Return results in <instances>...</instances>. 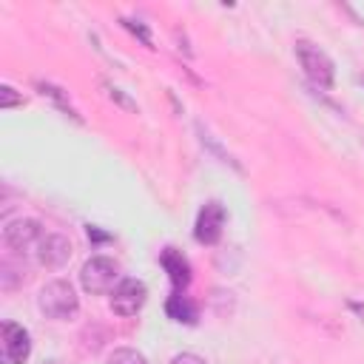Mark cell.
<instances>
[{
    "instance_id": "6da1fadb",
    "label": "cell",
    "mask_w": 364,
    "mask_h": 364,
    "mask_svg": "<svg viewBox=\"0 0 364 364\" xmlns=\"http://www.w3.org/2000/svg\"><path fill=\"white\" fill-rule=\"evenodd\" d=\"M37 307L43 310L46 318H54V321H65V318H74L77 310H80V299L71 287V282L65 279H54L48 282L40 296H37Z\"/></svg>"
},
{
    "instance_id": "7a4b0ae2",
    "label": "cell",
    "mask_w": 364,
    "mask_h": 364,
    "mask_svg": "<svg viewBox=\"0 0 364 364\" xmlns=\"http://www.w3.org/2000/svg\"><path fill=\"white\" fill-rule=\"evenodd\" d=\"M80 284L85 293L91 296H102V293H114V287L119 284V264L114 259L105 256H94L82 264L80 270Z\"/></svg>"
},
{
    "instance_id": "3957f363",
    "label": "cell",
    "mask_w": 364,
    "mask_h": 364,
    "mask_svg": "<svg viewBox=\"0 0 364 364\" xmlns=\"http://www.w3.org/2000/svg\"><path fill=\"white\" fill-rule=\"evenodd\" d=\"M296 57H299V65L304 68L307 80L316 85V88H333V60L310 40H299L296 43Z\"/></svg>"
},
{
    "instance_id": "277c9868",
    "label": "cell",
    "mask_w": 364,
    "mask_h": 364,
    "mask_svg": "<svg viewBox=\"0 0 364 364\" xmlns=\"http://www.w3.org/2000/svg\"><path fill=\"white\" fill-rule=\"evenodd\" d=\"M31 353L28 330L17 321L0 324V364H23Z\"/></svg>"
},
{
    "instance_id": "5b68a950",
    "label": "cell",
    "mask_w": 364,
    "mask_h": 364,
    "mask_svg": "<svg viewBox=\"0 0 364 364\" xmlns=\"http://www.w3.org/2000/svg\"><path fill=\"white\" fill-rule=\"evenodd\" d=\"M148 299V287L139 279H122L111 293V310L117 316H136Z\"/></svg>"
},
{
    "instance_id": "8992f818",
    "label": "cell",
    "mask_w": 364,
    "mask_h": 364,
    "mask_svg": "<svg viewBox=\"0 0 364 364\" xmlns=\"http://www.w3.org/2000/svg\"><path fill=\"white\" fill-rule=\"evenodd\" d=\"M43 236L46 233H43V225L37 219H14L3 228V242L17 253H26V250L37 247Z\"/></svg>"
},
{
    "instance_id": "52a82bcc",
    "label": "cell",
    "mask_w": 364,
    "mask_h": 364,
    "mask_svg": "<svg viewBox=\"0 0 364 364\" xmlns=\"http://www.w3.org/2000/svg\"><path fill=\"white\" fill-rule=\"evenodd\" d=\"M71 250H74V245H71L68 236H63V233H46V236L40 239V245H37L34 253H37V262H40L43 267L60 270V267L68 264Z\"/></svg>"
},
{
    "instance_id": "ba28073f",
    "label": "cell",
    "mask_w": 364,
    "mask_h": 364,
    "mask_svg": "<svg viewBox=\"0 0 364 364\" xmlns=\"http://www.w3.org/2000/svg\"><path fill=\"white\" fill-rule=\"evenodd\" d=\"M222 228H225V208L219 202H205V208L196 216V228H193L196 242L216 245L222 239Z\"/></svg>"
},
{
    "instance_id": "9c48e42d",
    "label": "cell",
    "mask_w": 364,
    "mask_h": 364,
    "mask_svg": "<svg viewBox=\"0 0 364 364\" xmlns=\"http://www.w3.org/2000/svg\"><path fill=\"white\" fill-rule=\"evenodd\" d=\"M159 262H162V267L168 270L173 287H188V282H191V264H188V259H185L179 250L165 247L162 256H159Z\"/></svg>"
},
{
    "instance_id": "30bf717a",
    "label": "cell",
    "mask_w": 364,
    "mask_h": 364,
    "mask_svg": "<svg viewBox=\"0 0 364 364\" xmlns=\"http://www.w3.org/2000/svg\"><path fill=\"white\" fill-rule=\"evenodd\" d=\"M165 313L173 318V321H182V324H193L196 321V304L188 299V296H182V293H173L168 301H165Z\"/></svg>"
},
{
    "instance_id": "8fae6325",
    "label": "cell",
    "mask_w": 364,
    "mask_h": 364,
    "mask_svg": "<svg viewBox=\"0 0 364 364\" xmlns=\"http://www.w3.org/2000/svg\"><path fill=\"white\" fill-rule=\"evenodd\" d=\"M108 364H148V361H145L142 353H136L131 347H119V350H114L108 355Z\"/></svg>"
},
{
    "instance_id": "7c38bea8",
    "label": "cell",
    "mask_w": 364,
    "mask_h": 364,
    "mask_svg": "<svg viewBox=\"0 0 364 364\" xmlns=\"http://www.w3.org/2000/svg\"><path fill=\"white\" fill-rule=\"evenodd\" d=\"M14 105H23V97L14 94L11 85H3L0 88V108H14Z\"/></svg>"
},
{
    "instance_id": "4fadbf2b",
    "label": "cell",
    "mask_w": 364,
    "mask_h": 364,
    "mask_svg": "<svg viewBox=\"0 0 364 364\" xmlns=\"http://www.w3.org/2000/svg\"><path fill=\"white\" fill-rule=\"evenodd\" d=\"M171 364H205V358H199L196 353H179L171 358Z\"/></svg>"
},
{
    "instance_id": "5bb4252c",
    "label": "cell",
    "mask_w": 364,
    "mask_h": 364,
    "mask_svg": "<svg viewBox=\"0 0 364 364\" xmlns=\"http://www.w3.org/2000/svg\"><path fill=\"white\" fill-rule=\"evenodd\" d=\"M43 364H63V361H57V358H51V361H43Z\"/></svg>"
}]
</instances>
